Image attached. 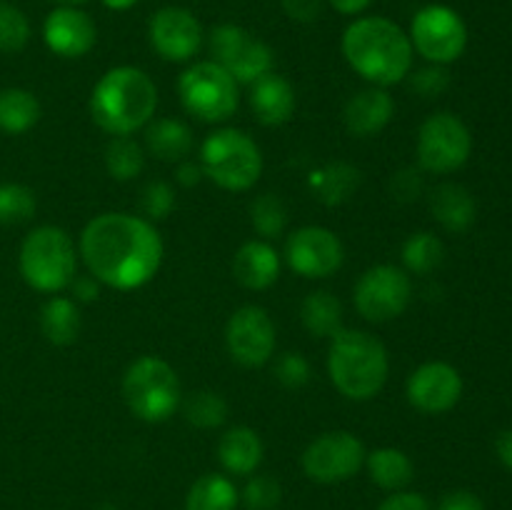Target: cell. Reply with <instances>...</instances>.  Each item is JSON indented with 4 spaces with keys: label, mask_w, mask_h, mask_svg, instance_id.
<instances>
[{
    "label": "cell",
    "mask_w": 512,
    "mask_h": 510,
    "mask_svg": "<svg viewBox=\"0 0 512 510\" xmlns=\"http://www.w3.org/2000/svg\"><path fill=\"white\" fill-rule=\"evenodd\" d=\"M203 178L205 175L200 170V163H195V160L185 158L180 163H175V183L183 185V188H195Z\"/></svg>",
    "instance_id": "46"
},
{
    "label": "cell",
    "mask_w": 512,
    "mask_h": 510,
    "mask_svg": "<svg viewBox=\"0 0 512 510\" xmlns=\"http://www.w3.org/2000/svg\"><path fill=\"white\" fill-rule=\"evenodd\" d=\"M250 223H253L255 233L263 240L280 238L288 225V210L285 203L273 193H263L250 203Z\"/></svg>",
    "instance_id": "34"
},
{
    "label": "cell",
    "mask_w": 512,
    "mask_h": 510,
    "mask_svg": "<svg viewBox=\"0 0 512 510\" xmlns=\"http://www.w3.org/2000/svg\"><path fill=\"white\" fill-rule=\"evenodd\" d=\"M400 258H403L405 273L430 275L445 260V245L435 233L420 230V233H413L405 240L403 250H400Z\"/></svg>",
    "instance_id": "31"
},
{
    "label": "cell",
    "mask_w": 512,
    "mask_h": 510,
    "mask_svg": "<svg viewBox=\"0 0 512 510\" xmlns=\"http://www.w3.org/2000/svg\"><path fill=\"white\" fill-rule=\"evenodd\" d=\"M283 255L270 245V240H248L240 245L233 260V275L243 288L268 290L278 283Z\"/></svg>",
    "instance_id": "20"
},
{
    "label": "cell",
    "mask_w": 512,
    "mask_h": 510,
    "mask_svg": "<svg viewBox=\"0 0 512 510\" xmlns=\"http://www.w3.org/2000/svg\"><path fill=\"white\" fill-rule=\"evenodd\" d=\"M140 208H143L145 218L165 220L175 210V188L168 180H150L143 188V198H140Z\"/></svg>",
    "instance_id": "37"
},
{
    "label": "cell",
    "mask_w": 512,
    "mask_h": 510,
    "mask_svg": "<svg viewBox=\"0 0 512 510\" xmlns=\"http://www.w3.org/2000/svg\"><path fill=\"white\" fill-rule=\"evenodd\" d=\"M195 148L193 130L178 118H158L145 125V150L163 163H180Z\"/></svg>",
    "instance_id": "24"
},
{
    "label": "cell",
    "mask_w": 512,
    "mask_h": 510,
    "mask_svg": "<svg viewBox=\"0 0 512 510\" xmlns=\"http://www.w3.org/2000/svg\"><path fill=\"white\" fill-rule=\"evenodd\" d=\"M430 213L450 233H465L475 223L478 205L465 185L440 183L430 193Z\"/></svg>",
    "instance_id": "23"
},
{
    "label": "cell",
    "mask_w": 512,
    "mask_h": 510,
    "mask_svg": "<svg viewBox=\"0 0 512 510\" xmlns=\"http://www.w3.org/2000/svg\"><path fill=\"white\" fill-rule=\"evenodd\" d=\"M365 450L363 440L348 430H330V433L318 435L308 448L303 450L305 475L315 483L333 485L353 478L360 468H365Z\"/></svg>",
    "instance_id": "13"
},
{
    "label": "cell",
    "mask_w": 512,
    "mask_h": 510,
    "mask_svg": "<svg viewBox=\"0 0 512 510\" xmlns=\"http://www.w3.org/2000/svg\"><path fill=\"white\" fill-rule=\"evenodd\" d=\"M123 398L130 413L143 423H165L183 403L180 378L158 355H140L123 375Z\"/></svg>",
    "instance_id": "6"
},
{
    "label": "cell",
    "mask_w": 512,
    "mask_h": 510,
    "mask_svg": "<svg viewBox=\"0 0 512 510\" xmlns=\"http://www.w3.org/2000/svg\"><path fill=\"white\" fill-rule=\"evenodd\" d=\"M420 190H423V178H420L418 170L405 168L393 178V195L398 200H403V203H410V200L418 198Z\"/></svg>",
    "instance_id": "41"
},
{
    "label": "cell",
    "mask_w": 512,
    "mask_h": 510,
    "mask_svg": "<svg viewBox=\"0 0 512 510\" xmlns=\"http://www.w3.org/2000/svg\"><path fill=\"white\" fill-rule=\"evenodd\" d=\"M495 453H498V460L505 465V468L512 470V428L503 430L495 440Z\"/></svg>",
    "instance_id": "47"
},
{
    "label": "cell",
    "mask_w": 512,
    "mask_h": 510,
    "mask_svg": "<svg viewBox=\"0 0 512 510\" xmlns=\"http://www.w3.org/2000/svg\"><path fill=\"white\" fill-rule=\"evenodd\" d=\"M473 153V135L463 118L455 113L440 110L423 120L418 128V155L420 170L433 175H450L463 168Z\"/></svg>",
    "instance_id": "9"
},
{
    "label": "cell",
    "mask_w": 512,
    "mask_h": 510,
    "mask_svg": "<svg viewBox=\"0 0 512 510\" xmlns=\"http://www.w3.org/2000/svg\"><path fill=\"white\" fill-rule=\"evenodd\" d=\"M145 168V148L130 135H115L105 145V170L118 183L135 180Z\"/></svg>",
    "instance_id": "32"
},
{
    "label": "cell",
    "mask_w": 512,
    "mask_h": 510,
    "mask_svg": "<svg viewBox=\"0 0 512 510\" xmlns=\"http://www.w3.org/2000/svg\"><path fill=\"white\" fill-rule=\"evenodd\" d=\"M408 38L420 58L433 65H450L468 48V25L458 10L430 3L413 15Z\"/></svg>",
    "instance_id": "10"
},
{
    "label": "cell",
    "mask_w": 512,
    "mask_h": 510,
    "mask_svg": "<svg viewBox=\"0 0 512 510\" xmlns=\"http://www.w3.org/2000/svg\"><path fill=\"white\" fill-rule=\"evenodd\" d=\"M38 210L35 193L23 183H0V225L28 223Z\"/></svg>",
    "instance_id": "35"
},
{
    "label": "cell",
    "mask_w": 512,
    "mask_h": 510,
    "mask_svg": "<svg viewBox=\"0 0 512 510\" xmlns=\"http://www.w3.org/2000/svg\"><path fill=\"white\" fill-rule=\"evenodd\" d=\"M30 40V20L18 5L0 0V53H20Z\"/></svg>",
    "instance_id": "36"
},
{
    "label": "cell",
    "mask_w": 512,
    "mask_h": 510,
    "mask_svg": "<svg viewBox=\"0 0 512 510\" xmlns=\"http://www.w3.org/2000/svg\"><path fill=\"white\" fill-rule=\"evenodd\" d=\"M70 290H73L75 303H90V300H98L100 283L90 273L88 275H75V280L70 283Z\"/></svg>",
    "instance_id": "45"
},
{
    "label": "cell",
    "mask_w": 512,
    "mask_h": 510,
    "mask_svg": "<svg viewBox=\"0 0 512 510\" xmlns=\"http://www.w3.org/2000/svg\"><path fill=\"white\" fill-rule=\"evenodd\" d=\"M208 48L213 63L223 65L238 85H253L275 68L273 48L235 23L215 25L208 35Z\"/></svg>",
    "instance_id": "11"
},
{
    "label": "cell",
    "mask_w": 512,
    "mask_h": 510,
    "mask_svg": "<svg viewBox=\"0 0 512 510\" xmlns=\"http://www.w3.org/2000/svg\"><path fill=\"white\" fill-rule=\"evenodd\" d=\"M340 15H360L373 5V0H328Z\"/></svg>",
    "instance_id": "48"
},
{
    "label": "cell",
    "mask_w": 512,
    "mask_h": 510,
    "mask_svg": "<svg viewBox=\"0 0 512 510\" xmlns=\"http://www.w3.org/2000/svg\"><path fill=\"white\" fill-rule=\"evenodd\" d=\"M55 5H65V8H80V5H85L88 0H53Z\"/></svg>",
    "instance_id": "50"
},
{
    "label": "cell",
    "mask_w": 512,
    "mask_h": 510,
    "mask_svg": "<svg viewBox=\"0 0 512 510\" xmlns=\"http://www.w3.org/2000/svg\"><path fill=\"white\" fill-rule=\"evenodd\" d=\"M378 510H430V503L420 493L398 490L380 503Z\"/></svg>",
    "instance_id": "43"
},
{
    "label": "cell",
    "mask_w": 512,
    "mask_h": 510,
    "mask_svg": "<svg viewBox=\"0 0 512 510\" xmlns=\"http://www.w3.org/2000/svg\"><path fill=\"white\" fill-rule=\"evenodd\" d=\"M360 180L363 178H360V170L355 165L335 160V163H328L310 173L308 188L320 203L340 205L350 200V195L360 188Z\"/></svg>",
    "instance_id": "25"
},
{
    "label": "cell",
    "mask_w": 512,
    "mask_h": 510,
    "mask_svg": "<svg viewBox=\"0 0 512 510\" xmlns=\"http://www.w3.org/2000/svg\"><path fill=\"white\" fill-rule=\"evenodd\" d=\"M178 98L185 113L203 123H225L240 105V85L223 65L200 60L178 78Z\"/></svg>",
    "instance_id": "8"
},
{
    "label": "cell",
    "mask_w": 512,
    "mask_h": 510,
    "mask_svg": "<svg viewBox=\"0 0 512 510\" xmlns=\"http://www.w3.org/2000/svg\"><path fill=\"white\" fill-rule=\"evenodd\" d=\"M435 510H485L483 500L470 490H453V493L443 495Z\"/></svg>",
    "instance_id": "44"
},
{
    "label": "cell",
    "mask_w": 512,
    "mask_h": 510,
    "mask_svg": "<svg viewBox=\"0 0 512 510\" xmlns=\"http://www.w3.org/2000/svg\"><path fill=\"white\" fill-rule=\"evenodd\" d=\"M275 323L260 305H243L225 325V345L230 358L243 368H263L275 355Z\"/></svg>",
    "instance_id": "15"
},
{
    "label": "cell",
    "mask_w": 512,
    "mask_h": 510,
    "mask_svg": "<svg viewBox=\"0 0 512 510\" xmlns=\"http://www.w3.org/2000/svg\"><path fill=\"white\" fill-rule=\"evenodd\" d=\"M40 330L53 345H73L80 335V305L68 295H53L40 308Z\"/></svg>",
    "instance_id": "26"
},
{
    "label": "cell",
    "mask_w": 512,
    "mask_h": 510,
    "mask_svg": "<svg viewBox=\"0 0 512 510\" xmlns=\"http://www.w3.org/2000/svg\"><path fill=\"white\" fill-rule=\"evenodd\" d=\"M410 78V88L415 90L423 98H438L448 90L450 85V75L445 70V65H425V68L415 70V73L408 75Z\"/></svg>",
    "instance_id": "39"
},
{
    "label": "cell",
    "mask_w": 512,
    "mask_h": 510,
    "mask_svg": "<svg viewBox=\"0 0 512 510\" xmlns=\"http://www.w3.org/2000/svg\"><path fill=\"white\" fill-rule=\"evenodd\" d=\"M283 258L295 275L323 280L338 273L345 263L343 240L323 225H303L285 240Z\"/></svg>",
    "instance_id": "14"
},
{
    "label": "cell",
    "mask_w": 512,
    "mask_h": 510,
    "mask_svg": "<svg viewBox=\"0 0 512 510\" xmlns=\"http://www.w3.org/2000/svg\"><path fill=\"white\" fill-rule=\"evenodd\" d=\"M340 45L350 68L370 85L390 88L413 73L415 50L408 33L383 15L355 18Z\"/></svg>",
    "instance_id": "2"
},
{
    "label": "cell",
    "mask_w": 512,
    "mask_h": 510,
    "mask_svg": "<svg viewBox=\"0 0 512 510\" xmlns=\"http://www.w3.org/2000/svg\"><path fill=\"white\" fill-rule=\"evenodd\" d=\"M365 468H368L370 480L383 490H403L405 485L413 483L415 465L400 448H378L365 455Z\"/></svg>",
    "instance_id": "28"
},
{
    "label": "cell",
    "mask_w": 512,
    "mask_h": 510,
    "mask_svg": "<svg viewBox=\"0 0 512 510\" xmlns=\"http://www.w3.org/2000/svg\"><path fill=\"white\" fill-rule=\"evenodd\" d=\"M405 395H408V403L420 413L443 415L463 398V375L445 360H430L410 373Z\"/></svg>",
    "instance_id": "17"
},
{
    "label": "cell",
    "mask_w": 512,
    "mask_h": 510,
    "mask_svg": "<svg viewBox=\"0 0 512 510\" xmlns=\"http://www.w3.org/2000/svg\"><path fill=\"white\" fill-rule=\"evenodd\" d=\"M275 378L285 388H303L310 380V363L300 353H283L275 360Z\"/></svg>",
    "instance_id": "40"
},
{
    "label": "cell",
    "mask_w": 512,
    "mask_h": 510,
    "mask_svg": "<svg viewBox=\"0 0 512 510\" xmlns=\"http://www.w3.org/2000/svg\"><path fill=\"white\" fill-rule=\"evenodd\" d=\"M395 115V98L388 93V88H370L360 90L345 103L343 120L345 128L355 138H373L380 130L388 128V123Z\"/></svg>",
    "instance_id": "19"
},
{
    "label": "cell",
    "mask_w": 512,
    "mask_h": 510,
    "mask_svg": "<svg viewBox=\"0 0 512 510\" xmlns=\"http://www.w3.org/2000/svg\"><path fill=\"white\" fill-rule=\"evenodd\" d=\"M150 48L168 63H188L203 48V25L180 5H165L150 15L148 23Z\"/></svg>",
    "instance_id": "16"
},
{
    "label": "cell",
    "mask_w": 512,
    "mask_h": 510,
    "mask_svg": "<svg viewBox=\"0 0 512 510\" xmlns=\"http://www.w3.org/2000/svg\"><path fill=\"white\" fill-rule=\"evenodd\" d=\"M248 100L258 123L268 125V128H278V125L288 123L295 115V105H298L293 85L275 70L250 85Z\"/></svg>",
    "instance_id": "21"
},
{
    "label": "cell",
    "mask_w": 512,
    "mask_h": 510,
    "mask_svg": "<svg viewBox=\"0 0 512 510\" xmlns=\"http://www.w3.org/2000/svg\"><path fill=\"white\" fill-rule=\"evenodd\" d=\"M43 40L50 53L65 60H75L83 58L95 48L98 28H95L93 18L85 10L58 5L45 18Z\"/></svg>",
    "instance_id": "18"
},
{
    "label": "cell",
    "mask_w": 512,
    "mask_h": 510,
    "mask_svg": "<svg viewBox=\"0 0 512 510\" xmlns=\"http://www.w3.org/2000/svg\"><path fill=\"white\" fill-rule=\"evenodd\" d=\"M413 300L410 273L390 263L373 265L358 278L353 288L355 310L370 323H388L400 318Z\"/></svg>",
    "instance_id": "12"
},
{
    "label": "cell",
    "mask_w": 512,
    "mask_h": 510,
    "mask_svg": "<svg viewBox=\"0 0 512 510\" xmlns=\"http://www.w3.org/2000/svg\"><path fill=\"white\" fill-rule=\"evenodd\" d=\"M265 445L248 425H233L218 440V460L230 475H253L260 468Z\"/></svg>",
    "instance_id": "22"
},
{
    "label": "cell",
    "mask_w": 512,
    "mask_h": 510,
    "mask_svg": "<svg viewBox=\"0 0 512 510\" xmlns=\"http://www.w3.org/2000/svg\"><path fill=\"white\" fill-rule=\"evenodd\" d=\"M78 255L100 285L128 293L158 275L165 245L148 218L103 213L95 215L80 233Z\"/></svg>",
    "instance_id": "1"
},
{
    "label": "cell",
    "mask_w": 512,
    "mask_h": 510,
    "mask_svg": "<svg viewBox=\"0 0 512 510\" xmlns=\"http://www.w3.org/2000/svg\"><path fill=\"white\" fill-rule=\"evenodd\" d=\"M98 510H118V508H113V505H100Z\"/></svg>",
    "instance_id": "51"
},
{
    "label": "cell",
    "mask_w": 512,
    "mask_h": 510,
    "mask_svg": "<svg viewBox=\"0 0 512 510\" xmlns=\"http://www.w3.org/2000/svg\"><path fill=\"white\" fill-rule=\"evenodd\" d=\"M240 493L228 475L208 473L195 480L185 498V510H235Z\"/></svg>",
    "instance_id": "30"
},
{
    "label": "cell",
    "mask_w": 512,
    "mask_h": 510,
    "mask_svg": "<svg viewBox=\"0 0 512 510\" xmlns=\"http://www.w3.org/2000/svg\"><path fill=\"white\" fill-rule=\"evenodd\" d=\"M18 268L25 283L38 293L58 295L78 275V250L58 225H38L20 245Z\"/></svg>",
    "instance_id": "5"
},
{
    "label": "cell",
    "mask_w": 512,
    "mask_h": 510,
    "mask_svg": "<svg viewBox=\"0 0 512 510\" xmlns=\"http://www.w3.org/2000/svg\"><path fill=\"white\" fill-rule=\"evenodd\" d=\"M100 3H103L108 10H115V13H125V10L138 5V0H100Z\"/></svg>",
    "instance_id": "49"
},
{
    "label": "cell",
    "mask_w": 512,
    "mask_h": 510,
    "mask_svg": "<svg viewBox=\"0 0 512 510\" xmlns=\"http://www.w3.org/2000/svg\"><path fill=\"white\" fill-rule=\"evenodd\" d=\"M185 420L200 430H213L228 420V403L215 390H195L180 403Z\"/></svg>",
    "instance_id": "33"
},
{
    "label": "cell",
    "mask_w": 512,
    "mask_h": 510,
    "mask_svg": "<svg viewBox=\"0 0 512 510\" xmlns=\"http://www.w3.org/2000/svg\"><path fill=\"white\" fill-rule=\"evenodd\" d=\"M300 323L313 338H333L343 328V303L330 290H313L300 303Z\"/></svg>",
    "instance_id": "27"
},
{
    "label": "cell",
    "mask_w": 512,
    "mask_h": 510,
    "mask_svg": "<svg viewBox=\"0 0 512 510\" xmlns=\"http://www.w3.org/2000/svg\"><path fill=\"white\" fill-rule=\"evenodd\" d=\"M158 88L145 70L135 65L110 68L90 93V115L105 133L133 135L155 118Z\"/></svg>",
    "instance_id": "3"
},
{
    "label": "cell",
    "mask_w": 512,
    "mask_h": 510,
    "mask_svg": "<svg viewBox=\"0 0 512 510\" xmlns=\"http://www.w3.org/2000/svg\"><path fill=\"white\" fill-rule=\"evenodd\" d=\"M328 375L343 398L363 403L385 388L390 358L383 340L368 330L340 328L328 345Z\"/></svg>",
    "instance_id": "4"
},
{
    "label": "cell",
    "mask_w": 512,
    "mask_h": 510,
    "mask_svg": "<svg viewBox=\"0 0 512 510\" xmlns=\"http://www.w3.org/2000/svg\"><path fill=\"white\" fill-rule=\"evenodd\" d=\"M325 0H280L288 18L298 20V23H313L323 13Z\"/></svg>",
    "instance_id": "42"
},
{
    "label": "cell",
    "mask_w": 512,
    "mask_h": 510,
    "mask_svg": "<svg viewBox=\"0 0 512 510\" xmlns=\"http://www.w3.org/2000/svg\"><path fill=\"white\" fill-rule=\"evenodd\" d=\"M240 498L248 510H273L280 503V483L270 475H253L245 483Z\"/></svg>",
    "instance_id": "38"
},
{
    "label": "cell",
    "mask_w": 512,
    "mask_h": 510,
    "mask_svg": "<svg viewBox=\"0 0 512 510\" xmlns=\"http://www.w3.org/2000/svg\"><path fill=\"white\" fill-rule=\"evenodd\" d=\"M200 170L218 188L245 193L263 175V153L248 133L238 128H220L200 145Z\"/></svg>",
    "instance_id": "7"
},
{
    "label": "cell",
    "mask_w": 512,
    "mask_h": 510,
    "mask_svg": "<svg viewBox=\"0 0 512 510\" xmlns=\"http://www.w3.org/2000/svg\"><path fill=\"white\" fill-rule=\"evenodd\" d=\"M40 120V100L25 88L0 90V130L8 135H23Z\"/></svg>",
    "instance_id": "29"
}]
</instances>
